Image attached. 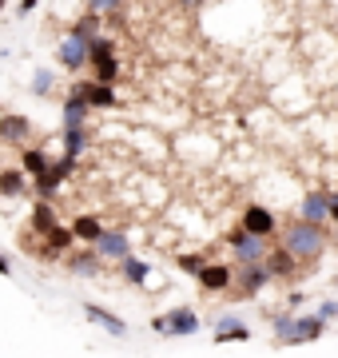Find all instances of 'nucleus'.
I'll use <instances>...</instances> for the list:
<instances>
[{
    "label": "nucleus",
    "instance_id": "obj_1",
    "mask_svg": "<svg viewBox=\"0 0 338 358\" xmlns=\"http://www.w3.org/2000/svg\"><path fill=\"white\" fill-rule=\"evenodd\" d=\"M271 331L279 338V346H307L326 334V322L318 315H291V310H283V315L271 319Z\"/></svg>",
    "mask_w": 338,
    "mask_h": 358
},
{
    "label": "nucleus",
    "instance_id": "obj_2",
    "mask_svg": "<svg viewBox=\"0 0 338 358\" xmlns=\"http://www.w3.org/2000/svg\"><path fill=\"white\" fill-rule=\"evenodd\" d=\"M326 227H311V223H302V219H295L291 227L283 231V251H291V255L299 259V263H314V259L326 251Z\"/></svg>",
    "mask_w": 338,
    "mask_h": 358
},
{
    "label": "nucleus",
    "instance_id": "obj_3",
    "mask_svg": "<svg viewBox=\"0 0 338 358\" xmlns=\"http://www.w3.org/2000/svg\"><path fill=\"white\" fill-rule=\"evenodd\" d=\"M227 247H231V255H235L239 267H263L267 255H271L267 239H255V235H247L243 227H235L231 235H227Z\"/></svg>",
    "mask_w": 338,
    "mask_h": 358
},
{
    "label": "nucleus",
    "instance_id": "obj_4",
    "mask_svg": "<svg viewBox=\"0 0 338 358\" xmlns=\"http://www.w3.org/2000/svg\"><path fill=\"white\" fill-rule=\"evenodd\" d=\"M152 331L168 334V338H187V334L199 331V315L191 307H175V310H168V315H156V319H152Z\"/></svg>",
    "mask_w": 338,
    "mask_h": 358
},
{
    "label": "nucleus",
    "instance_id": "obj_5",
    "mask_svg": "<svg viewBox=\"0 0 338 358\" xmlns=\"http://www.w3.org/2000/svg\"><path fill=\"white\" fill-rule=\"evenodd\" d=\"M239 227L247 231V235H255V239H271L274 231H279V219H274L271 207L251 203V207H243V219H239Z\"/></svg>",
    "mask_w": 338,
    "mask_h": 358
},
{
    "label": "nucleus",
    "instance_id": "obj_6",
    "mask_svg": "<svg viewBox=\"0 0 338 358\" xmlns=\"http://www.w3.org/2000/svg\"><path fill=\"white\" fill-rule=\"evenodd\" d=\"M72 167H76V164L60 155V159L52 164V171H48V176L32 179V192H36V203H52V199H56V192H60V183H64V179L72 176Z\"/></svg>",
    "mask_w": 338,
    "mask_h": 358
},
{
    "label": "nucleus",
    "instance_id": "obj_7",
    "mask_svg": "<svg viewBox=\"0 0 338 358\" xmlns=\"http://www.w3.org/2000/svg\"><path fill=\"white\" fill-rule=\"evenodd\" d=\"M91 251L104 259V263H124V259H131L128 231H124V227H108L104 235H100V243L91 247Z\"/></svg>",
    "mask_w": 338,
    "mask_h": 358
},
{
    "label": "nucleus",
    "instance_id": "obj_8",
    "mask_svg": "<svg viewBox=\"0 0 338 358\" xmlns=\"http://www.w3.org/2000/svg\"><path fill=\"white\" fill-rule=\"evenodd\" d=\"M330 199H335V192H326V187L307 192V199H302V207H299V219L311 223V227H323L326 219H330Z\"/></svg>",
    "mask_w": 338,
    "mask_h": 358
},
{
    "label": "nucleus",
    "instance_id": "obj_9",
    "mask_svg": "<svg viewBox=\"0 0 338 358\" xmlns=\"http://www.w3.org/2000/svg\"><path fill=\"white\" fill-rule=\"evenodd\" d=\"M211 338H215V343H247L251 338V327L243 319H239V315H219V319H215V327H211Z\"/></svg>",
    "mask_w": 338,
    "mask_h": 358
},
{
    "label": "nucleus",
    "instance_id": "obj_10",
    "mask_svg": "<svg viewBox=\"0 0 338 358\" xmlns=\"http://www.w3.org/2000/svg\"><path fill=\"white\" fill-rule=\"evenodd\" d=\"M32 140V120L28 115H0V143H13V148H20V143Z\"/></svg>",
    "mask_w": 338,
    "mask_h": 358
},
{
    "label": "nucleus",
    "instance_id": "obj_11",
    "mask_svg": "<svg viewBox=\"0 0 338 358\" xmlns=\"http://www.w3.org/2000/svg\"><path fill=\"white\" fill-rule=\"evenodd\" d=\"M235 282H239V287H235V294H239V299H255V294L271 282V271H267V263H263V267H239Z\"/></svg>",
    "mask_w": 338,
    "mask_h": 358
},
{
    "label": "nucleus",
    "instance_id": "obj_12",
    "mask_svg": "<svg viewBox=\"0 0 338 358\" xmlns=\"http://www.w3.org/2000/svg\"><path fill=\"white\" fill-rule=\"evenodd\" d=\"M235 275H239V271H235V267H227V263H211V267L203 271V275H199L196 282H199V287H203L207 294H219V291H231Z\"/></svg>",
    "mask_w": 338,
    "mask_h": 358
},
{
    "label": "nucleus",
    "instance_id": "obj_13",
    "mask_svg": "<svg viewBox=\"0 0 338 358\" xmlns=\"http://www.w3.org/2000/svg\"><path fill=\"white\" fill-rule=\"evenodd\" d=\"M76 96L88 100V108H116V88H108V84H96V80H80L72 84Z\"/></svg>",
    "mask_w": 338,
    "mask_h": 358
},
{
    "label": "nucleus",
    "instance_id": "obj_14",
    "mask_svg": "<svg viewBox=\"0 0 338 358\" xmlns=\"http://www.w3.org/2000/svg\"><path fill=\"white\" fill-rule=\"evenodd\" d=\"M16 167H20L28 179H40V176L52 171V155L44 152V148H20V164Z\"/></svg>",
    "mask_w": 338,
    "mask_h": 358
},
{
    "label": "nucleus",
    "instance_id": "obj_15",
    "mask_svg": "<svg viewBox=\"0 0 338 358\" xmlns=\"http://www.w3.org/2000/svg\"><path fill=\"white\" fill-rule=\"evenodd\" d=\"M60 64H64L68 72H80L84 64H91V52H88V44H80V40L64 36V40H60Z\"/></svg>",
    "mask_w": 338,
    "mask_h": 358
},
{
    "label": "nucleus",
    "instance_id": "obj_16",
    "mask_svg": "<svg viewBox=\"0 0 338 358\" xmlns=\"http://www.w3.org/2000/svg\"><path fill=\"white\" fill-rule=\"evenodd\" d=\"M84 319L96 322V327H104V331L116 334V338H119V334H128V322L116 319V315H112V310H104L100 303H84Z\"/></svg>",
    "mask_w": 338,
    "mask_h": 358
},
{
    "label": "nucleus",
    "instance_id": "obj_17",
    "mask_svg": "<svg viewBox=\"0 0 338 358\" xmlns=\"http://www.w3.org/2000/svg\"><path fill=\"white\" fill-rule=\"evenodd\" d=\"M267 271H271V279H295L299 275V259L291 255V251H283V247H271Z\"/></svg>",
    "mask_w": 338,
    "mask_h": 358
},
{
    "label": "nucleus",
    "instance_id": "obj_18",
    "mask_svg": "<svg viewBox=\"0 0 338 358\" xmlns=\"http://www.w3.org/2000/svg\"><path fill=\"white\" fill-rule=\"evenodd\" d=\"M104 231H108V227L100 223V215H76V219H72V235H76L84 247H96Z\"/></svg>",
    "mask_w": 338,
    "mask_h": 358
},
{
    "label": "nucleus",
    "instance_id": "obj_19",
    "mask_svg": "<svg viewBox=\"0 0 338 358\" xmlns=\"http://www.w3.org/2000/svg\"><path fill=\"white\" fill-rule=\"evenodd\" d=\"M88 112H91L88 100L68 88V100H64V131H68V128H84V124H88Z\"/></svg>",
    "mask_w": 338,
    "mask_h": 358
},
{
    "label": "nucleus",
    "instance_id": "obj_20",
    "mask_svg": "<svg viewBox=\"0 0 338 358\" xmlns=\"http://www.w3.org/2000/svg\"><path fill=\"white\" fill-rule=\"evenodd\" d=\"M24 192H28V176L20 167H4L0 171V195L4 199H16V195H24Z\"/></svg>",
    "mask_w": 338,
    "mask_h": 358
},
{
    "label": "nucleus",
    "instance_id": "obj_21",
    "mask_svg": "<svg viewBox=\"0 0 338 358\" xmlns=\"http://www.w3.org/2000/svg\"><path fill=\"white\" fill-rule=\"evenodd\" d=\"M104 267V259L96 255V251H72V255H68V271H72V275H96V271Z\"/></svg>",
    "mask_w": 338,
    "mask_h": 358
},
{
    "label": "nucleus",
    "instance_id": "obj_22",
    "mask_svg": "<svg viewBox=\"0 0 338 358\" xmlns=\"http://www.w3.org/2000/svg\"><path fill=\"white\" fill-rule=\"evenodd\" d=\"M56 227H60V219H56V207L52 203H36V207H32V231H36V235L48 239Z\"/></svg>",
    "mask_w": 338,
    "mask_h": 358
},
{
    "label": "nucleus",
    "instance_id": "obj_23",
    "mask_svg": "<svg viewBox=\"0 0 338 358\" xmlns=\"http://www.w3.org/2000/svg\"><path fill=\"white\" fill-rule=\"evenodd\" d=\"M68 36L80 40V44H88V48H91V44L100 40V16H91V13H88L84 20H76V24L68 28Z\"/></svg>",
    "mask_w": 338,
    "mask_h": 358
},
{
    "label": "nucleus",
    "instance_id": "obj_24",
    "mask_svg": "<svg viewBox=\"0 0 338 358\" xmlns=\"http://www.w3.org/2000/svg\"><path fill=\"white\" fill-rule=\"evenodd\" d=\"M84 143H88V128H68L64 131V159L76 164L80 155H84Z\"/></svg>",
    "mask_w": 338,
    "mask_h": 358
},
{
    "label": "nucleus",
    "instance_id": "obj_25",
    "mask_svg": "<svg viewBox=\"0 0 338 358\" xmlns=\"http://www.w3.org/2000/svg\"><path fill=\"white\" fill-rule=\"evenodd\" d=\"M119 275H124L131 287H143V282H147V263L131 255V259H124V263H119Z\"/></svg>",
    "mask_w": 338,
    "mask_h": 358
},
{
    "label": "nucleus",
    "instance_id": "obj_26",
    "mask_svg": "<svg viewBox=\"0 0 338 358\" xmlns=\"http://www.w3.org/2000/svg\"><path fill=\"white\" fill-rule=\"evenodd\" d=\"M175 263H179V271H187V275H196V279H199V275H203V271L211 267V263H207V255H203V251H196V255L187 251V255H179V259H175Z\"/></svg>",
    "mask_w": 338,
    "mask_h": 358
},
{
    "label": "nucleus",
    "instance_id": "obj_27",
    "mask_svg": "<svg viewBox=\"0 0 338 358\" xmlns=\"http://www.w3.org/2000/svg\"><path fill=\"white\" fill-rule=\"evenodd\" d=\"M88 52H91V64H100V60H112V56H116V44H112L108 36H100Z\"/></svg>",
    "mask_w": 338,
    "mask_h": 358
},
{
    "label": "nucleus",
    "instance_id": "obj_28",
    "mask_svg": "<svg viewBox=\"0 0 338 358\" xmlns=\"http://www.w3.org/2000/svg\"><path fill=\"white\" fill-rule=\"evenodd\" d=\"M52 84H56V76L48 72V68H40L36 76H32V92H36V96H48V88H52Z\"/></svg>",
    "mask_w": 338,
    "mask_h": 358
},
{
    "label": "nucleus",
    "instance_id": "obj_29",
    "mask_svg": "<svg viewBox=\"0 0 338 358\" xmlns=\"http://www.w3.org/2000/svg\"><path fill=\"white\" fill-rule=\"evenodd\" d=\"M314 315H318L323 322L338 319V299H326V303H318V307H314Z\"/></svg>",
    "mask_w": 338,
    "mask_h": 358
},
{
    "label": "nucleus",
    "instance_id": "obj_30",
    "mask_svg": "<svg viewBox=\"0 0 338 358\" xmlns=\"http://www.w3.org/2000/svg\"><path fill=\"white\" fill-rule=\"evenodd\" d=\"M330 223H338V192H335V199H330Z\"/></svg>",
    "mask_w": 338,
    "mask_h": 358
},
{
    "label": "nucleus",
    "instance_id": "obj_31",
    "mask_svg": "<svg viewBox=\"0 0 338 358\" xmlns=\"http://www.w3.org/2000/svg\"><path fill=\"white\" fill-rule=\"evenodd\" d=\"M0 275H13V263H8L4 255H0Z\"/></svg>",
    "mask_w": 338,
    "mask_h": 358
}]
</instances>
